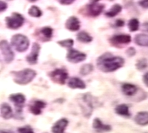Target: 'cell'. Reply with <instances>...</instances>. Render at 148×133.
I'll return each mask as SVG.
<instances>
[{
  "label": "cell",
  "mask_w": 148,
  "mask_h": 133,
  "mask_svg": "<svg viewBox=\"0 0 148 133\" xmlns=\"http://www.w3.org/2000/svg\"><path fill=\"white\" fill-rule=\"evenodd\" d=\"M41 32L47 40H50L53 35V29L49 27H44L41 30Z\"/></svg>",
  "instance_id": "484cf974"
},
{
  "label": "cell",
  "mask_w": 148,
  "mask_h": 133,
  "mask_svg": "<svg viewBox=\"0 0 148 133\" xmlns=\"http://www.w3.org/2000/svg\"><path fill=\"white\" fill-rule=\"evenodd\" d=\"M135 122L140 126L148 125V112L141 111L138 112L134 118Z\"/></svg>",
  "instance_id": "2e32d148"
},
{
  "label": "cell",
  "mask_w": 148,
  "mask_h": 133,
  "mask_svg": "<svg viewBox=\"0 0 148 133\" xmlns=\"http://www.w3.org/2000/svg\"><path fill=\"white\" fill-rule=\"evenodd\" d=\"M110 41L114 45H125L131 41V37L129 35H116L111 38Z\"/></svg>",
  "instance_id": "7c38bea8"
},
{
  "label": "cell",
  "mask_w": 148,
  "mask_h": 133,
  "mask_svg": "<svg viewBox=\"0 0 148 133\" xmlns=\"http://www.w3.org/2000/svg\"><path fill=\"white\" fill-rule=\"evenodd\" d=\"M86 57L87 56L85 54L79 52L76 49H70L67 55V59L68 60V61L73 63H77L83 61L85 60Z\"/></svg>",
  "instance_id": "52a82bcc"
},
{
  "label": "cell",
  "mask_w": 148,
  "mask_h": 133,
  "mask_svg": "<svg viewBox=\"0 0 148 133\" xmlns=\"http://www.w3.org/2000/svg\"><path fill=\"white\" fill-rule=\"evenodd\" d=\"M92 70H93V66L91 64H85L82 67L80 72L82 75H87L90 73Z\"/></svg>",
  "instance_id": "f1b7e54d"
},
{
  "label": "cell",
  "mask_w": 148,
  "mask_h": 133,
  "mask_svg": "<svg viewBox=\"0 0 148 133\" xmlns=\"http://www.w3.org/2000/svg\"><path fill=\"white\" fill-rule=\"evenodd\" d=\"M14 76V80L18 85H27L30 83L35 78L36 73L34 70L30 68H25L22 71L12 72Z\"/></svg>",
  "instance_id": "7a4b0ae2"
},
{
  "label": "cell",
  "mask_w": 148,
  "mask_h": 133,
  "mask_svg": "<svg viewBox=\"0 0 148 133\" xmlns=\"http://www.w3.org/2000/svg\"><path fill=\"white\" fill-rule=\"evenodd\" d=\"M57 1L59 2V3L62 4V5H71V4H72L75 0H57Z\"/></svg>",
  "instance_id": "d6a6232c"
},
{
  "label": "cell",
  "mask_w": 148,
  "mask_h": 133,
  "mask_svg": "<svg viewBox=\"0 0 148 133\" xmlns=\"http://www.w3.org/2000/svg\"><path fill=\"white\" fill-rule=\"evenodd\" d=\"M92 127L96 130V131L101 132H109L111 130V126L110 125L104 124L101 122L99 118H96L92 123Z\"/></svg>",
  "instance_id": "e0dca14e"
},
{
  "label": "cell",
  "mask_w": 148,
  "mask_h": 133,
  "mask_svg": "<svg viewBox=\"0 0 148 133\" xmlns=\"http://www.w3.org/2000/svg\"><path fill=\"white\" fill-rule=\"evenodd\" d=\"M0 111H1V115L4 119H10L14 116V113L12 110L11 107L8 103H2L0 107Z\"/></svg>",
  "instance_id": "9a60e30c"
},
{
  "label": "cell",
  "mask_w": 148,
  "mask_h": 133,
  "mask_svg": "<svg viewBox=\"0 0 148 133\" xmlns=\"http://www.w3.org/2000/svg\"><path fill=\"white\" fill-rule=\"evenodd\" d=\"M140 24L137 18H132L128 22V28L131 32H136L139 29Z\"/></svg>",
  "instance_id": "cb8c5ba5"
},
{
  "label": "cell",
  "mask_w": 148,
  "mask_h": 133,
  "mask_svg": "<svg viewBox=\"0 0 148 133\" xmlns=\"http://www.w3.org/2000/svg\"><path fill=\"white\" fill-rule=\"evenodd\" d=\"M68 86L73 89H76V88L84 89L86 88L85 83L78 77H72L70 79L69 82H68Z\"/></svg>",
  "instance_id": "d6986e66"
},
{
  "label": "cell",
  "mask_w": 148,
  "mask_h": 133,
  "mask_svg": "<svg viewBox=\"0 0 148 133\" xmlns=\"http://www.w3.org/2000/svg\"><path fill=\"white\" fill-rule=\"evenodd\" d=\"M46 107V103L41 100H36L30 105V113L35 115H40L42 110Z\"/></svg>",
  "instance_id": "4fadbf2b"
},
{
  "label": "cell",
  "mask_w": 148,
  "mask_h": 133,
  "mask_svg": "<svg viewBox=\"0 0 148 133\" xmlns=\"http://www.w3.org/2000/svg\"><path fill=\"white\" fill-rule=\"evenodd\" d=\"M39 50H40V46H39L37 43H34V44H33L31 52H30V55L26 57V60H27V61L30 64L34 65V64H36V63H37Z\"/></svg>",
  "instance_id": "8fae6325"
},
{
  "label": "cell",
  "mask_w": 148,
  "mask_h": 133,
  "mask_svg": "<svg viewBox=\"0 0 148 133\" xmlns=\"http://www.w3.org/2000/svg\"><path fill=\"white\" fill-rule=\"evenodd\" d=\"M49 75H50L51 80L54 82L60 84V85H64L65 83L67 77H68L67 72L64 69H62V68L56 69L53 72H51Z\"/></svg>",
  "instance_id": "8992f818"
},
{
  "label": "cell",
  "mask_w": 148,
  "mask_h": 133,
  "mask_svg": "<svg viewBox=\"0 0 148 133\" xmlns=\"http://www.w3.org/2000/svg\"><path fill=\"white\" fill-rule=\"evenodd\" d=\"M104 5L98 3H91L87 5L85 8V14L89 16H97L102 12Z\"/></svg>",
  "instance_id": "9c48e42d"
},
{
  "label": "cell",
  "mask_w": 148,
  "mask_h": 133,
  "mask_svg": "<svg viewBox=\"0 0 148 133\" xmlns=\"http://www.w3.org/2000/svg\"><path fill=\"white\" fill-rule=\"evenodd\" d=\"M90 1L91 3H97L99 1H100V0H90Z\"/></svg>",
  "instance_id": "f35d334b"
},
{
  "label": "cell",
  "mask_w": 148,
  "mask_h": 133,
  "mask_svg": "<svg viewBox=\"0 0 148 133\" xmlns=\"http://www.w3.org/2000/svg\"><path fill=\"white\" fill-rule=\"evenodd\" d=\"M115 112L116 114H118L119 115L124 117H130L131 114L130 113L129 107L125 104H121L116 107L115 108Z\"/></svg>",
  "instance_id": "ffe728a7"
},
{
  "label": "cell",
  "mask_w": 148,
  "mask_h": 133,
  "mask_svg": "<svg viewBox=\"0 0 148 133\" xmlns=\"http://www.w3.org/2000/svg\"><path fill=\"white\" fill-rule=\"evenodd\" d=\"M6 24L8 28L12 30H16L22 27L25 22V18L21 14L18 13H14L11 16L6 17Z\"/></svg>",
  "instance_id": "277c9868"
},
{
  "label": "cell",
  "mask_w": 148,
  "mask_h": 133,
  "mask_svg": "<svg viewBox=\"0 0 148 133\" xmlns=\"http://www.w3.org/2000/svg\"><path fill=\"white\" fill-rule=\"evenodd\" d=\"M121 90L123 93L127 97H132L136 94L137 91V88L136 85L130 83H125L121 86Z\"/></svg>",
  "instance_id": "ac0fdd59"
},
{
  "label": "cell",
  "mask_w": 148,
  "mask_h": 133,
  "mask_svg": "<svg viewBox=\"0 0 148 133\" xmlns=\"http://www.w3.org/2000/svg\"><path fill=\"white\" fill-rule=\"evenodd\" d=\"M44 133H47V132H44Z\"/></svg>",
  "instance_id": "60d3db41"
},
{
  "label": "cell",
  "mask_w": 148,
  "mask_h": 133,
  "mask_svg": "<svg viewBox=\"0 0 148 133\" xmlns=\"http://www.w3.org/2000/svg\"><path fill=\"white\" fill-rule=\"evenodd\" d=\"M125 64V60L121 57L113 56L110 53L101 55L98 59V67L104 72H115L122 67Z\"/></svg>",
  "instance_id": "6da1fadb"
},
{
  "label": "cell",
  "mask_w": 148,
  "mask_h": 133,
  "mask_svg": "<svg viewBox=\"0 0 148 133\" xmlns=\"http://www.w3.org/2000/svg\"><path fill=\"white\" fill-rule=\"evenodd\" d=\"M135 43L141 47H148V35L138 34L135 37Z\"/></svg>",
  "instance_id": "44dd1931"
},
{
  "label": "cell",
  "mask_w": 148,
  "mask_h": 133,
  "mask_svg": "<svg viewBox=\"0 0 148 133\" xmlns=\"http://www.w3.org/2000/svg\"><path fill=\"white\" fill-rule=\"evenodd\" d=\"M58 44L65 48L71 49L73 46V41L72 39H66V40H62L58 41Z\"/></svg>",
  "instance_id": "83f0119b"
},
{
  "label": "cell",
  "mask_w": 148,
  "mask_h": 133,
  "mask_svg": "<svg viewBox=\"0 0 148 133\" xmlns=\"http://www.w3.org/2000/svg\"><path fill=\"white\" fill-rule=\"evenodd\" d=\"M28 14L30 16L38 18V17H40L42 15V13L40 9L38 7H36V6H32V7L29 9Z\"/></svg>",
  "instance_id": "d4e9b609"
},
{
  "label": "cell",
  "mask_w": 148,
  "mask_h": 133,
  "mask_svg": "<svg viewBox=\"0 0 148 133\" xmlns=\"http://www.w3.org/2000/svg\"><path fill=\"white\" fill-rule=\"evenodd\" d=\"M11 45L17 52H25L29 47V40L27 37L21 34L14 35L11 38Z\"/></svg>",
  "instance_id": "3957f363"
},
{
  "label": "cell",
  "mask_w": 148,
  "mask_h": 133,
  "mask_svg": "<svg viewBox=\"0 0 148 133\" xmlns=\"http://www.w3.org/2000/svg\"><path fill=\"white\" fill-rule=\"evenodd\" d=\"M148 65V63H147V60H146L145 58H141L140 60H138V62L136 63V67L138 70H144L145 68L147 67Z\"/></svg>",
  "instance_id": "4316f807"
},
{
  "label": "cell",
  "mask_w": 148,
  "mask_h": 133,
  "mask_svg": "<svg viewBox=\"0 0 148 133\" xmlns=\"http://www.w3.org/2000/svg\"><path fill=\"white\" fill-rule=\"evenodd\" d=\"M18 133H34V130L30 126H25L18 128Z\"/></svg>",
  "instance_id": "f546056e"
},
{
  "label": "cell",
  "mask_w": 148,
  "mask_h": 133,
  "mask_svg": "<svg viewBox=\"0 0 148 133\" xmlns=\"http://www.w3.org/2000/svg\"><path fill=\"white\" fill-rule=\"evenodd\" d=\"M77 39L82 43H89L92 40V38L85 32H80L77 34Z\"/></svg>",
  "instance_id": "603a6c76"
},
{
  "label": "cell",
  "mask_w": 148,
  "mask_h": 133,
  "mask_svg": "<svg viewBox=\"0 0 148 133\" xmlns=\"http://www.w3.org/2000/svg\"><path fill=\"white\" fill-rule=\"evenodd\" d=\"M0 133H13L11 131H7V130H0Z\"/></svg>",
  "instance_id": "74e56055"
},
{
  "label": "cell",
  "mask_w": 148,
  "mask_h": 133,
  "mask_svg": "<svg viewBox=\"0 0 148 133\" xmlns=\"http://www.w3.org/2000/svg\"><path fill=\"white\" fill-rule=\"evenodd\" d=\"M28 1H30V2H35L36 0H28Z\"/></svg>",
  "instance_id": "ab89813d"
},
{
  "label": "cell",
  "mask_w": 148,
  "mask_h": 133,
  "mask_svg": "<svg viewBox=\"0 0 148 133\" xmlns=\"http://www.w3.org/2000/svg\"><path fill=\"white\" fill-rule=\"evenodd\" d=\"M142 30L145 32H148V22H145V23L142 24Z\"/></svg>",
  "instance_id": "8d00e7d4"
},
{
  "label": "cell",
  "mask_w": 148,
  "mask_h": 133,
  "mask_svg": "<svg viewBox=\"0 0 148 133\" xmlns=\"http://www.w3.org/2000/svg\"><path fill=\"white\" fill-rule=\"evenodd\" d=\"M121 10H122V7H121V5H119V4H115L108 12H106L105 14L108 17H114L116 15H118L121 11Z\"/></svg>",
  "instance_id": "7402d4cb"
},
{
  "label": "cell",
  "mask_w": 148,
  "mask_h": 133,
  "mask_svg": "<svg viewBox=\"0 0 148 133\" xmlns=\"http://www.w3.org/2000/svg\"><path fill=\"white\" fill-rule=\"evenodd\" d=\"M65 26L71 31H77L80 28V22L76 16H71L67 20Z\"/></svg>",
  "instance_id": "5bb4252c"
},
{
  "label": "cell",
  "mask_w": 148,
  "mask_h": 133,
  "mask_svg": "<svg viewBox=\"0 0 148 133\" xmlns=\"http://www.w3.org/2000/svg\"><path fill=\"white\" fill-rule=\"evenodd\" d=\"M7 7H8L7 3L0 0V12L5 11V10L7 9Z\"/></svg>",
  "instance_id": "4dcf8cb0"
},
{
  "label": "cell",
  "mask_w": 148,
  "mask_h": 133,
  "mask_svg": "<svg viewBox=\"0 0 148 133\" xmlns=\"http://www.w3.org/2000/svg\"><path fill=\"white\" fill-rule=\"evenodd\" d=\"M68 120L65 118H61V119L58 120L57 122H56L53 126L52 132L53 133H64L65 131L66 128H67V125H68Z\"/></svg>",
  "instance_id": "30bf717a"
},
{
  "label": "cell",
  "mask_w": 148,
  "mask_h": 133,
  "mask_svg": "<svg viewBox=\"0 0 148 133\" xmlns=\"http://www.w3.org/2000/svg\"><path fill=\"white\" fill-rule=\"evenodd\" d=\"M143 82L147 87H148V72L145 74L143 76Z\"/></svg>",
  "instance_id": "d590c367"
},
{
  "label": "cell",
  "mask_w": 148,
  "mask_h": 133,
  "mask_svg": "<svg viewBox=\"0 0 148 133\" xmlns=\"http://www.w3.org/2000/svg\"><path fill=\"white\" fill-rule=\"evenodd\" d=\"M138 4H139L141 7L148 9V0H141V1L138 2Z\"/></svg>",
  "instance_id": "1f68e13d"
},
{
  "label": "cell",
  "mask_w": 148,
  "mask_h": 133,
  "mask_svg": "<svg viewBox=\"0 0 148 133\" xmlns=\"http://www.w3.org/2000/svg\"><path fill=\"white\" fill-rule=\"evenodd\" d=\"M124 24H125V22H124V20H121V19H117L115 22V26L117 27H123Z\"/></svg>",
  "instance_id": "836d02e7"
},
{
  "label": "cell",
  "mask_w": 148,
  "mask_h": 133,
  "mask_svg": "<svg viewBox=\"0 0 148 133\" xmlns=\"http://www.w3.org/2000/svg\"><path fill=\"white\" fill-rule=\"evenodd\" d=\"M127 54L130 57L133 56V55L136 54V49H135L134 48H133V47H130V48L128 49L127 51Z\"/></svg>",
  "instance_id": "e575fe53"
},
{
  "label": "cell",
  "mask_w": 148,
  "mask_h": 133,
  "mask_svg": "<svg viewBox=\"0 0 148 133\" xmlns=\"http://www.w3.org/2000/svg\"><path fill=\"white\" fill-rule=\"evenodd\" d=\"M0 50L3 55L5 61L7 63H11L14 58V54L7 41L3 40L0 41Z\"/></svg>",
  "instance_id": "5b68a950"
},
{
  "label": "cell",
  "mask_w": 148,
  "mask_h": 133,
  "mask_svg": "<svg viewBox=\"0 0 148 133\" xmlns=\"http://www.w3.org/2000/svg\"><path fill=\"white\" fill-rule=\"evenodd\" d=\"M9 99L14 104L17 113H21L25 102V97L22 93H14L10 95Z\"/></svg>",
  "instance_id": "ba28073f"
}]
</instances>
